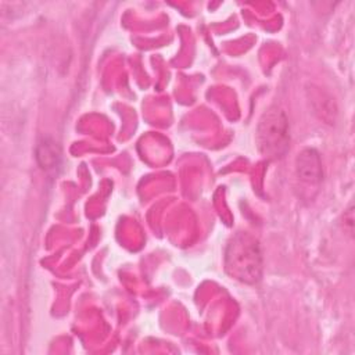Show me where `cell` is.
<instances>
[{
    "label": "cell",
    "mask_w": 355,
    "mask_h": 355,
    "mask_svg": "<svg viewBox=\"0 0 355 355\" xmlns=\"http://www.w3.org/2000/svg\"><path fill=\"white\" fill-rule=\"evenodd\" d=\"M226 272L247 284L259 282L262 276V255L259 243L248 233H237L227 243L225 252Z\"/></svg>",
    "instance_id": "cell-1"
},
{
    "label": "cell",
    "mask_w": 355,
    "mask_h": 355,
    "mask_svg": "<svg viewBox=\"0 0 355 355\" xmlns=\"http://www.w3.org/2000/svg\"><path fill=\"white\" fill-rule=\"evenodd\" d=\"M255 140L259 153L265 158L279 159L284 157L290 143L288 121L284 111L277 107L265 111L258 122Z\"/></svg>",
    "instance_id": "cell-2"
},
{
    "label": "cell",
    "mask_w": 355,
    "mask_h": 355,
    "mask_svg": "<svg viewBox=\"0 0 355 355\" xmlns=\"http://www.w3.org/2000/svg\"><path fill=\"white\" fill-rule=\"evenodd\" d=\"M295 172L301 182L316 184L322 180V162L316 150L305 148L295 159Z\"/></svg>",
    "instance_id": "cell-3"
},
{
    "label": "cell",
    "mask_w": 355,
    "mask_h": 355,
    "mask_svg": "<svg viewBox=\"0 0 355 355\" xmlns=\"http://www.w3.org/2000/svg\"><path fill=\"white\" fill-rule=\"evenodd\" d=\"M43 148V151H37V158L43 161L40 162L42 168H53L55 164H57V154H55V150L57 147L55 146H49L47 143L46 144H42L40 146Z\"/></svg>",
    "instance_id": "cell-4"
}]
</instances>
